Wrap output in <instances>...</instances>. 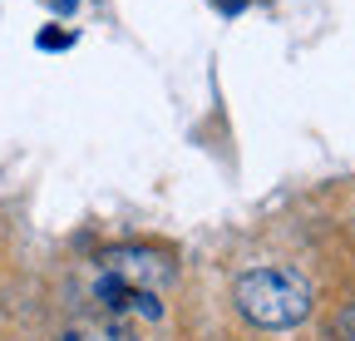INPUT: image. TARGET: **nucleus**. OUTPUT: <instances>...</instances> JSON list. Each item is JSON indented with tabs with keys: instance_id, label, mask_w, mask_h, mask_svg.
<instances>
[{
	"instance_id": "nucleus-1",
	"label": "nucleus",
	"mask_w": 355,
	"mask_h": 341,
	"mask_svg": "<svg viewBox=\"0 0 355 341\" xmlns=\"http://www.w3.org/2000/svg\"><path fill=\"white\" fill-rule=\"evenodd\" d=\"M311 307H316V292L296 267H252L237 277V312L252 326L286 331V326H301Z\"/></svg>"
},
{
	"instance_id": "nucleus-2",
	"label": "nucleus",
	"mask_w": 355,
	"mask_h": 341,
	"mask_svg": "<svg viewBox=\"0 0 355 341\" xmlns=\"http://www.w3.org/2000/svg\"><path fill=\"white\" fill-rule=\"evenodd\" d=\"M104 263L133 292H158V287L173 282V263H168V252H158V247H109Z\"/></svg>"
},
{
	"instance_id": "nucleus-3",
	"label": "nucleus",
	"mask_w": 355,
	"mask_h": 341,
	"mask_svg": "<svg viewBox=\"0 0 355 341\" xmlns=\"http://www.w3.org/2000/svg\"><path fill=\"white\" fill-rule=\"evenodd\" d=\"M69 341H139L123 322H99V326H84V331H74Z\"/></svg>"
},
{
	"instance_id": "nucleus-4",
	"label": "nucleus",
	"mask_w": 355,
	"mask_h": 341,
	"mask_svg": "<svg viewBox=\"0 0 355 341\" xmlns=\"http://www.w3.org/2000/svg\"><path fill=\"white\" fill-rule=\"evenodd\" d=\"M336 341H355V307L340 312V322H336Z\"/></svg>"
},
{
	"instance_id": "nucleus-5",
	"label": "nucleus",
	"mask_w": 355,
	"mask_h": 341,
	"mask_svg": "<svg viewBox=\"0 0 355 341\" xmlns=\"http://www.w3.org/2000/svg\"><path fill=\"white\" fill-rule=\"evenodd\" d=\"M40 45H44V50H64V45H69V35H55V30H44V35H40Z\"/></svg>"
},
{
	"instance_id": "nucleus-6",
	"label": "nucleus",
	"mask_w": 355,
	"mask_h": 341,
	"mask_svg": "<svg viewBox=\"0 0 355 341\" xmlns=\"http://www.w3.org/2000/svg\"><path fill=\"white\" fill-rule=\"evenodd\" d=\"M74 6H79V0H55V10H60V15H69Z\"/></svg>"
}]
</instances>
